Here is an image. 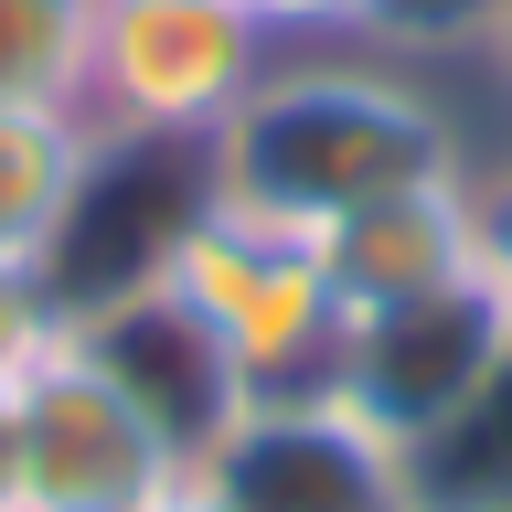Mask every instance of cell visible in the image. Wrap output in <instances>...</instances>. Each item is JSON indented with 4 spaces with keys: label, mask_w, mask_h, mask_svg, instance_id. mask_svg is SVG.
<instances>
[{
    "label": "cell",
    "mask_w": 512,
    "mask_h": 512,
    "mask_svg": "<svg viewBox=\"0 0 512 512\" xmlns=\"http://www.w3.org/2000/svg\"><path fill=\"white\" fill-rule=\"evenodd\" d=\"M427 182H470L448 107L427 86H406L395 64H363L352 43L267 64L235 96V118L203 139V192L235 214L299 224V235L363 214V203H395V192H427Z\"/></svg>",
    "instance_id": "obj_1"
},
{
    "label": "cell",
    "mask_w": 512,
    "mask_h": 512,
    "mask_svg": "<svg viewBox=\"0 0 512 512\" xmlns=\"http://www.w3.org/2000/svg\"><path fill=\"white\" fill-rule=\"evenodd\" d=\"M150 267L224 342V363H235L256 395H267V384H320V363L342 342V310H331V278H320V235L235 214V203L203 192Z\"/></svg>",
    "instance_id": "obj_2"
},
{
    "label": "cell",
    "mask_w": 512,
    "mask_h": 512,
    "mask_svg": "<svg viewBox=\"0 0 512 512\" xmlns=\"http://www.w3.org/2000/svg\"><path fill=\"white\" fill-rule=\"evenodd\" d=\"M214 512H416V470L342 384H267L192 459Z\"/></svg>",
    "instance_id": "obj_3"
},
{
    "label": "cell",
    "mask_w": 512,
    "mask_h": 512,
    "mask_svg": "<svg viewBox=\"0 0 512 512\" xmlns=\"http://www.w3.org/2000/svg\"><path fill=\"white\" fill-rule=\"evenodd\" d=\"M267 64H278V32L246 0H107L86 118L107 139H192L203 150Z\"/></svg>",
    "instance_id": "obj_4"
},
{
    "label": "cell",
    "mask_w": 512,
    "mask_h": 512,
    "mask_svg": "<svg viewBox=\"0 0 512 512\" xmlns=\"http://www.w3.org/2000/svg\"><path fill=\"white\" fill-rule=\"evenodd\" d=\"M0 395H11V491H22V512H139L150 491L182 480V448L128 406L118 374L75 331H54Z\"/></svg>",
    "instance_id": "obj_5"
},
{
    "label": "cell",
    "mask_w": 512,
    "mask_h": 512,
    "mask_svg": "<svg viewBox=\"0 0 512 512\" xmlns=\"http://www.w3.org/2000/svg\"><path fill=\"white\" fill-rule=\"evenodd\" d=\"M502 363H512V299L491 288V267H459V278L427 288V299L342 320L320 384H342L395 448H427Z\"/></svg>",
    "instance_id": "obj_6"
},
{
    "label": "cell",
    "mask_w": 512,
    "mask_h": 512,
    "mask_svg": "<svg viewBox=\"0 0 512 512\" xmlns=\"http://www.w3.org/2000/svg\"><path fill=\"white\" fill-rule=\"evenodd\" d=\"M64 331H75V342H86L96 363L118 374V395L150 416L160 438L182 448V470L224 438V416L256 395V384L224 363V342L182 310V299H171V288H160V267H128L118 288L64 299Z\"/></svg>",
    "instance_id": "obj_7"
},
{
    "label": "cell",
    "mask_w": 512,
    "mask_h": 512,
    "mask_svg": "<svg viewBox=\"0 0 512 512\" xmlns=\"http://www.w3.org/2000/svg\"><path fill=\"white\" fill-rule=\"evenodd\" d=\"M459 267H480V224H470V182H427L395 192V203H363V214L320 224V278H331V310H395V299H427Z\"/></svg>",
    "instance_id": "obj_8"
},
{
    "label": "cell",
    "mask_w": 512,
    "mask_h": 512,
    "mask_svg": "<svg viewBox=\"0 0 512 512\" xmlns=\"http://www.w3.org/2000/svg\"><path fill=\"white\" fill-rule=\"evenodd\" d=\"M96 171H107V128L86 107H0V267L54 278Z\"/></svg>",
    "instance_id": "obj_9"
},
{
    "label": "cell",
    "mask_w": 512,
    "mask_h": 512,
    "mask_svg": "<svg viewBox=\"0 0 512 512\" xmlns=\"http://www.w3.org/2000/svg\"><path fill=\"white\" fill-rule=\"evenodd\" d=\"M107 0H0V107H86Z\"/></svg>",
    "instance_id": "obj_10"
},
{
    "label": "cell",
    "mask_w": 512,
    "mask_h": 512,
    "mask_svg": "<svg viewBox=\"0 0 512 512\" xmlns=\"http://www.w3.org/2000/svg\"><path fill=\"white\" fill-rule=\"evenodd\" d=\"M54 331H64V288L43 278V267H0V384L22 374Z\"/></svg>",
    "instance_id": "obj_11"
},
{
    "label": "cell",
    "mask_w": 512,
    "mask_h": 512,
    "mask_svg": "<svg viewBox=\"0 0 512 512\" xmlns=\"http://www.w3.org/2000/svg\"><path fill=\"white\" fill-rule=\"evenodd\" d=\"M246 11L278 32V43H363V32H384L406 0H246Z\"/></svg>",
    "instance_id": "obj_12"
},
{
    "label": "cell",
    "mask_w": 512,
    "mask_h": 512,
    "mask_svg": "<svg viewBox=\"0 0 512 512\" xmlns=\"http://www.w3.org/2000/svg\"><path fill=\"white\" fill-rule=\"evenodd\" d=\"M470 224H480V267H491V288L512 299V160L470 182Z\"/></svg>",
    "instance_id": "obj_13"
},
{
    "label": "cell",
    "mask_w": 512,
    "mask_h": 512,
    "mask_svg": "<svg viewBox=\"0 0 512 512\" xmlns=\"http://www.w3.org/2000/svg\"><path fill=\"white\" fill-rule=\"evenodd\" d=\"M480 22H491V64H502V86H512V0H480Z\"/></svg>",
    "instance_id": "obj_14"
},
{
    "label": "cell",
    "mask_w": 512,
    "mask_h": 512,
    "mask_svg": "<svg viewBox=\"0 0 512 512\" xmlns=\"http://www.w3.org/2000/svg\"><path fill=\"white\" fill-rule=\"evenodd\" d=\"M139 512H214V502H203V491H192V470H182V480H171V491H150V502H139Z\"/></svg>",
    "instance_id": "obj_15"
},
{
    "label": "cell",
    "mask_w": 512,
    "mask_h": 512,
    "mask_svg": "<svg viewBox=\"0 0 512 512\" xmlns=\"http://www.w3.org/2000/svg\"><path fill=\"white\" fill-rule=\"evenodd\" d=\"M0 512H22V491H11V395H0Z\"/></svg>",
    "instance_id": "obj_16"
}]
</instances>
